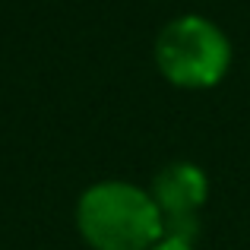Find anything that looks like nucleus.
Instances as JSON below:
<instances>
[{"label": "nucleus", "mask_w": 250, "mask_h": 250, "mask_svg": "<svg viewBox=\"0 0 250 250\" xmlns=\"http://www.w3.org/2000/svg\"><path fill=\"white\" fill-rule=\"evenodd\" d=\"M76 228L92 250H149L162 241V212L149 190L102 181L80 196Z\"/></svg>", "instance_id": "obj_1"}, {"label": "nucleus", "mask_w": 250, "mask_h": 250, "mask_svg": "<svg viewBox=\"0 0 250 250\" xmlns=\"http://www.w3.org/2000/svg\"><path fill=\"white\" fill-rule=\"evenodd\" d=\"M155 67L181 89H209L231 67V44L212 19L177 16L155 38Z\"/></svg>", "instance_id": "obj_2"}, {"label": "nucleus", "mask_w": 250, "mask_h": 250, "mask_svg": "<svg viewBox=\"0 0 250 250\" xmlns=\"http://www.w3.org/2000/svg\"><path fill=\"white\" fill-rule=\"evenodd\" d=\"M149 250H193V244H184V241H171V238H162L159 244H152Z\"/></svg>", "instance_id": "obj_4"}, {"label": "nucleus", "mask_w": 250, "mask_h": 250, "mask_svg": "<svg viewBox=\"0 0 250 250\" xmlns=\"http://www.w3.org/2000/svg\"><path fill=\"white\" fill-rule=\"evenodd\" d=\"M149 193L162 219H193L209 196V181L206 171L193 162H171L152 177Z\"/></svg>", "instance_id": "obj_3"}]
</instances>
